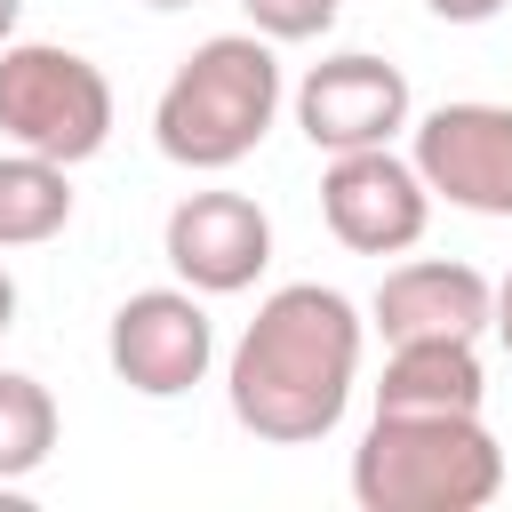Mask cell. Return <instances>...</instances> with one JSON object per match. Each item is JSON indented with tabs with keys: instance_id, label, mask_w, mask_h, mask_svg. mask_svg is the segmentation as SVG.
Instances as JSON below:
<instances>
[{
	"instance_id": "obj_18",
	"label": "cell",
	"mask_w": 512,
	"mask_h": 512,
	"mask_svg": "<svg viewBox=\"0 0 512 512\" xmlns=\"http://www.w3.org/2000/svg\"><path fill=\"white\" fill-rule=\"evenodd\" d=\"M16 16H24V0H0V48L16 40Z\"/></svg>"
},
{
	"instance_id": "obj_5",
	"label": "cell",
	"mask_w": 512,
	"mask_h": 512,
	"mask_svg": "<svg viewBox=\"0 0 512 512\" xmlns=\"http://www.w3.org/2000/svg\"><path fill=\"white\" fill-rule=\"evenodd\" d=\"M408 160L432 200L464 216H512V104L456 96L408 120Z\"/></svg>"
},
{
	"instance_id": "obj_19",
	"label": "cell",
	"mask_w": 512,
	"mask_h": 512,
	"mask_svg": "<svg viewBox=\"0 0 512 512\" xmlns=\"http://www.w3.org/2000/svg\"><path fill=\"white\" fill-rule=\"evenodd\" d=\"M144 8H192V0H144Z\"/></svg>"
},
{
	"instance_id": "obj_3",
	"label": "cell",
	"mask_w": 512,
	"mask_h": 512,
	"mask_svg": "<svg viewBox=\"0 0 512 512\" xmlns=\"http://www.w3.org/2000/svg\"><path fill=\"white\" fill-rule=\"evenodd\" d=\"M504 488V448L480 408L400 416L376 408L352 448V504L360 512H488Z\"/></svg>"
},
{
	"instance_id": "obj_12",
	"label": "cell",
	"mask_w": 512,
	"mask_h": 512,
	"mask_svg": "<svg viewBox=\"0 0 512 512\" xmlns=\"http://www.w3.org/2000/svg\"><path fill=\"white\" fill-rule=\"evenodd\" d=\"M72 224V168L40 152H0V248H40Z\"/></svg>"
},
{
	"instance_id": "obj_6",
	"label": "cell",
	"mask_w": 512,
	"mask_h": 512,
	"mask_svg": "<svg viewBox=\"0 0 512 512\" xmlns=\"http://www.w3.org/2000/svg\"><path fill=\"white\" fill-rule=\"evenodd\" d=\"M104 360H112V376L128 384V392H144V400H176V392H192L200 376H208V360H216V320H208V304L176 280V288H136L120 312H112V328H104Z\"/></svg>"
},
{
	"instance_id": "obj_10",
	"label": "cell",
	"mask_w": 512,
	"mask_h": 512,
	"mask_svg": "<svg viewBox=\"0 0 512 512\" xmlns=\"http://www.w3.org/2000/svg\"><path fill=\"white\" fill-rule=\"evenodd\" d=\"M488 304H496V280L472 272V264H448V256H416V264H392L368 296V328L384 344H408V336H488Z\"/></svg>"
},
{
	"instance_id": "obj_4",
	"label": "cell",
	"mask_w": 512,
	"mask_h": 512,
	"mask_svg": "<svg viewBox=\"0 0 512 512\" xmlns=\"http://www.w3.org/2000/svg\"><path fill=\"white\" fill-rule=\"evenodd\" d=\"M0 136L40 160H96L112 144V80L56 40H8L0 48Z\"/></svg>"
},
{
	"instance_id": "obj_13",
	"label": "cell",
	"mask_w": 512,
	"mask_h": 512,
	"mask_svg": "<svg viewBox=\"0 0 512 512\" xmlns=\"http://www.w3.org/2000/svg\"><path fill=\"white\" fill-rule=\"evenodd\" d=\"M56 456V392L24 368H0V488L32 480Z\"/></svg>"
},
{
	"instance_id": "obj_8",
	"label": "cell",
	"mask_w": 512,
	"mask_h": 512,
	"mask_svg": "<svg viewBox=\"0 0 512 512\" xmlns=\"http://www.w3.org/2000/svg\"><path fill=\"white\" fill-rule=\"evenodd\" d=\"M408 120H416L408 72L384 64V56H368V48L320 56L296 80V128H304L312 152H368V144H392Z\"/></svg>"
},
{
	"instance_id": "obj_7",
	"label": "cell",
	"mask_w": 512,
	"mask_h": 512,
	"mask_svg": "<svg viewBox=\"0 0 512 512\" xmlns=\"http://www.w3.org/2000/svg\"><path fill=\"white\" fill-rule=\"evenodd\" d=\"M320 216L352 256H408L432 224V192L416 176V160H400L392 144L368 152H328L320 176Z\"/></svg>"
},
{
	"instance_id": "obj_17",
	"label": "cell",
	"mask_w": 512,
	"mask_h": 512,
	"mask_svg": "<svg viewBox=\"0 0 512 512\" xmlns=\"http://www.w3.org/2000/svg\"><path fill=\"white\" fill-rule=\"evenodd\" d=\"M16 328V280H8V264H0V336Z\"/></svg>"
},
{
	"instance_id": "obj_14",
	"label": "cell",
	"mask_w": 512,
	"mask_h": 512,
	"mask_svg": "<svg viewBox=\"0 0 512 512\" xmlns=\"http://www.w3.org/2000/svg\"><path fill=\"white\" fill-rule=\"evenodd\" d=\"M240 16H248V32H264L272 48H296V40H320V32L344 16V0H240Z\"/></svg>"
},
{
	"instance_id": "obj_15",
	"label": "cell",
	"mask_w": 512,
	"mask_h": 512,
	"mask_svg": "<svg viewBox=\"0 0 512 512\" xmlns=\"http://www.w3.org/2000/svg\"><path fill=\"white\" fill-rule=\"evenodd\" d=\"M440 24H488V16H504V0H424Z\"/></svg>"
},
{
	"instance_id": "obj_11",
	"label": "cell",
	"mask_w": 512,
	"mask_h": 512,
	"mask_svg": "<svg viewBox=\"0 0 512 512\" xmlns=\"http://www.w3.org/2000/svg\"><path fill=\"white\" fill-rule=\"evenodd\" d=\"M488 400V368L472 336H408L384 344V376H376V408L400 416H448V408H480Z\"/></svg>"
},
{
	"instance_id": "obj_16",
	"label": "cell",
	"mask_w": 512,
	"mask_h": 512,
	"mask_svg": "<svg viewBox=\"0 0 512 512\" xmlns=\"http://www.w3.org/2000/svg\"><path fill=\"white\" fill-rule=\"evenodd\" d=\"M488 328H496V344H504V360H512V272L496 280V304H488Z\"/></svg>"
},
{
	"instance_id": "obj_2",
	"label": "cell",
	"mask_w": 512,
	"mask_h": 512,
	"mask_svg": "<svg viewBox=\"0 0 512 512\" xmlns=\"http://www.w3.org/2000/svg\"><path fill=\"white\" fill-rule=\"evenodd\" d=\"M280 96L288 88H280L272 40L264 32H216L168 72V88L152 104V144H160V160H176L192 176H224L272 136Z\"/></svg>"
},
{
	"instance_id": "obj_1",
	"label": "cell",
	"mask_w": 512,
	"mask_h": 512,
	"mask_svg": "<svg viewBox=\"0 0 512 512\" xmlns=\"http://www.w3.org/2000/svg\"><path fill=\"white\" fill-rule=\"evenodd\" d=\"M360 352H368V320L344 288H320V280L272 288L224 360L232 424L264 448L328 440L360 392Z\"/></svg>"
},
{
	"instance_id": "obj_9",
	"label": "cell",
	"mask_w": 512,
	"mask_h": 512,
	"mask_svg": "<svg viewBox=\"0 0 512 512\" xmlns=\"http://www.w3.org/2000/svg\"><path fill=\"white\" fill-rule=\"evenodd\" d=\"M160 256L192 296H240L272 264V216L248 192H184L168 208Z\"/></svg>"
}]
</instances>
